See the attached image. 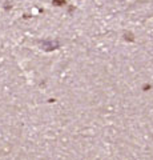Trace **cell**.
<instances>
[{
	"mask_svg": "<svg viewBox=\"0 0 153 160\" xmlns=\"http://www.w3.org/2000/svg\"><path fill=\"white\" fill-rule=\"evenodd\" d=\"M64 3H65V0H53V6H57V7L64 6Z\"/></svg>",
	"mask_w": 153,
	"mask_h": 160,
	"instance_id": "6da1fadb",
	"label": "cell"
}]
</instances>
